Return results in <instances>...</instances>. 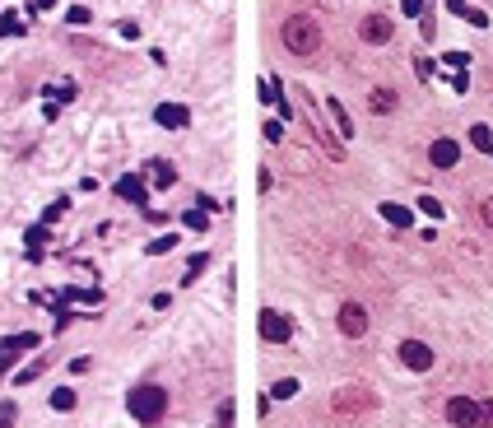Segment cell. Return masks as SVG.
I'll list each match as a JSON object with an SVG mask.
<instances>
[{
	"mask_svg": "<svg viewBox=\"0 0 493 428\" xmlns=\"http://www.w3.org/2000/svg\"><path fill=\"white\" fill-rule=\"evenodd\" d=\"M428 158H433V168H456L461 149H456V140H433V149H428Z\"/></svg>",
	"mask_w": 493,
	"mask_h": 428,
	"instance_id": "obj_10",
	"label": "cell"
},
{
	"mask_svg": "<svg viewBox=\"0 0 493 428\" xmlns=\"http://www.w3.org/2000/svg\"><path fill=\"white\" fill-rule=\"evenodd\" d=\"M66 205H70V201H57V205H52V210H47V214H42V219H47V224H57L61 214H66Z\"/></svg>",
	"mask_w": 493,
	"mask_h": 428,
	"instance_id": "obj_32",
	"label": "cell"
},
{
	"mask_svg": "<svg viewBox=\"0 0 493 428\" xmlns=\"http://www.w3.org/2000/svg\"><path fill=\"white\" fill-rule=\"evenodd\" d=\"M396 102H400V98H396V89H386V84H381V89H372V93H368V107H372V112H377V117L396 112Z\"/></svg>",
	"mask_w": 493,
	"mask_h": 428,
	"instance_id": "obj_14",
	"label": "cell"
},
{
	"mask_svg": "<svg viewBox=\"0 0 493 428\" xmlns=\"http://www.w3.org/2000/svg\"><path fill=\"white\" fill-rule=\"evenodd\" d=\"M280 42L289 47L293 57H316L321 52V23L312 14H289L280 23Z\"/></svg>",
	"mask_w": 493,
	"mask_h": 428,
	"instance_id": "obj_1",
	"label": "cell"
},
{
	"mask_svg": "<svg viewBox=\"0 0 493 428\" xmlns=\"http://www.w3.org/2000/svg\"><path fill=\"white\" fill-rule=\"evenodd\" d=\"M335 326H340V335L363 340V335H368V307H363V303H345V307H340V316H335Z\"/></svg>",
	"mask_w": 493,
	"mask_h": 428,
	"instance_id": "obj_4",
	"label": "cell"
},
{
	"mask_svg": "<svg viewBox=\"0 0 493 428\" xmlns=\"http://www.w3.org/2000/svg\"><path fill=\"white\" fill-rule=\"evenodd\" d=\"M182 224H186V228H196V233H205V228H210V219L191 210V214H182Z\"/></svg>",
	"mask_w": 493,
	"mask_h": 428,
	"instance_id": "obj_24",
	"label": "cell"
},
{
	"mask_svg": "<svg viewBox=\"0 0 493 428\" xmlns=\"http://www.w3.org/2000/svg\"><path fill=\"white\" fill-rule=\"evenodd\" d=\"M405 14H424V0H405Z\"/></svg>",
	"mask_w": 493,
	"mask_h": 428,
	"instance_id": "obj_35",
	"label": "cell"
},
{
	"mask_svg": "<svg viewBox=\"0 0 493 428\" xmlns=\"http://www.w3.org/2000/svg\"><path fill=\"white\" fill-rule=\"evenodd\" d=\"M480 428H493V400H484V405H480Z\"/></svg>",
	"mask_w": 493,
	"mask_h": 428,
	"instance_id": "obj_31",
	"label": "cell"
},
{
	"mask_svg": "<svg viewBox=\"0 0 493 428\" xmlns=\"http://www.w3.org/2000/svg\"><path fill=\"white\" fill-rule=\"evenodd\" d=\"M117 196L145 210V177H121V182H117Z\"/></svg>",
	"mask_w": 493,
	"mask_h": 428,
	"instance_id": "obj_12",
	"label": "cell"
},
{
	"mask_svg": "<svg viewBox=\"0 0 493 428\" xmlns=\"http://www.w3.org/2000/svg\"><path fill=\"white\" fill-rule=\"evenodd\" d=\"M419 210H424V214H433V219H442V205H437L433 196H424V201H419Z\"/></svg>",
	"mask_w": 493,
	"mask_h": 428,
	"instance_id": "obj_30",
	"label": "cell"
},
{
	"mask_svg": "<svg viewBox=\"0 0 493 428\" xmlns=\"http://www.w3.org/2000/svg\"><path fill=\"white\" fill-rule=\"evenodd\" d=\"M154 117H158V126H168V131H177V126L191 121V112H186V107H177V102H163Z\"/></svg>",
	"mask_w": 493,
	"mask_h": 428,
	"instance_id": "obj_13",
	"label": "cell"
},
{
	"mask_svg": "<svg viewBox=\"0 0 493 428\" xmlns=\"http://www.w3.org/2000/svg\"><path fill=\"white\" fill-rule=\"evenodd\" d=\"M293 391H298V382H293V377H284V382H275V391H270V400H289Z\"/></svg>",
	"mask_w": 493,
	"mask_h": 428,
	"instance_id": "obj_22",
	"label": "cell"
},
{
	"mask_svg": "<svg viewBox=\"0 0 493 428\" xmlns=\"http://www.w3.org/2000/svg\"><path fill=\"white\" fill-rule=\"evenodd\" d=\"M149 182H154V186H172V182H177V172H172V163L154 158V163H149Z\"/></svg>",
	"mask_w": 493,
	"mask_h": 428,
	"instance_id": "obj_15",
	"label": "cell"
},
{
	"mask_svg": "<svg viewBox=\"0 0 493 428\" xmlns=\"http://www.w3.org/2000/svg\"><path fill=\"white\" fill-rule=\"evenodd\" d=\"M79 405V396L70 391V386H57V391H52V410H61V415H66V410H75Z\"/></svg>",
	"mask_w": 493,
	"mask_h": 428,
	"instance_id": "obj_18",
	"label": "cell"
},
{
	"mask_svg": "<svg viewBox=\"0 0 493 428\" xmlns=\"http://www.w3.org/2000/svg\"><path fill=\"white\" fill-rule=\"evenodd\" d=\"M447 419L456 428H480V405L465 400V396H456V400H447Z\"/></svg>",
	"mask_w": 493,
	"mask_h": 428,
	"instance_id": "obj_9",
	"label": "cell"
},
{
	"mask_svg": "<svg viewBox=\"0 0 493 428\" xmlns=\"http://www.w3.org/2000/svg\"><path fill=\"white\" fill-rule=\"evenodd\" d=\"M293 335V321L284 312H275V307H266L261 312V340H270V345H284V340Z\"/></svg>",
	"mask_w": 493,
	"mask_h": 428,
	"instance_id": "obj_5",
	"label": "cell"
},
{
	"mask_svg": "<svg viewBox=\"0 0 493 428\" xmlns=\"http://www.w3.org/2000/svg\"><path fill=\"white\" fill-rule=\"evenodd\" d=\"M400 363L405 368H415V372H428L433 368V350H428L424 340H405L400 345Z\"/></svg>",
	"mask_w": 493,
	"mask_h": 428,
	"instance_id": "obj_8",
	"label": "cell"
},
{
	"mask_svg": "<svg viewBox=\"0 0 493 428\" xmlns=\"http://www.w3.org/2000/svg\"><path fill=\"white\" fill-rule=\"evenodd\" d=\"M14 33H23V28H19V14H0V37H14Z\"/></svg>",
	"mask_w": 493,
	"mask_h": 428,
	"instance_id": "obj_23",
	"label": "cell"
},
{
	"mask_svg": "<svg viewBox=\"0 0 493 428\" xmlns=\"http://www.w3.org/2000/svg\"><path fill=\"white\" fill-rule=\"evenodd\" d=\"M93 368V359L89 354H79V359H70V372H89Z\"/></svg>",
	"mask_w": 493,
	"mask_h": 428,
	"instance_id": "obj_33",
	"label": "cell"
},
{
	"mask_svg": "<svg viewBox=\"0 0 493 428\" xmlns=\"http://www.w3.org/2000/svg\"><path fill=\"white\" fill-rule=\"evenodd\" d=\"M381 219H386L391 228H410V210H405V205H391V201H386V205H381Z\"/></svg>",
	"mask_w": 493,
	"mask_h": 428,
	"instance_id": "obj_17",
	"label": "cell"
},
{
	"mask_svg": "<svg viewBox=\"0 0 493 428\" xmlns=\"http://www.w3.org/2000/svg\"><path fill=\"white\" fill-rule=\"evenodd\" d=\"M52 5H57V0H37V5H33V10H52Z\"/></svg>",
	"mask_w": 493,
	"mask_h": 428,
	"instance_id": "obj_37",
	"label": "cell"
},
{
	"mask_svg": "<svg viewBox=\"0 0 493 428\" xmlns=\"http://www.w3.org/2000/svg\"><path fill=\"white\" fill-rule=\"evenodd\" d=\"M326 107H331V117H335V131H340V140H349V136H354V121H349V112L340 107L335 98H326Z\"/></svg>",
	"mask_w": 493,
	"mask_h": 428,
	"instance_id": "obj_16",
	"label": "cell"
},
{
	"mask_svg": "<svg viewBox=\"0 0 493 428\" xmlns=\"http://www.w3.org/2000/svg\"><path fill=\"white\" fill-rule=\"evenodd\" d=\"M266 140H270V145H280V140H284V126L280 121H266Z\"/></svg>",
	"mask_w": 493,
	"mask_h": 428,
	"instance_id": "obj_29",
	"label": "cell"
},
{
	"mask_svg": "<svg viewBox=\"0 0 493 428\" xmlns=\"http://www.w3.org/2000/svg\"><path fill=\"white\" fill-rule=\"evenodd\" d=\"M42 372H47V363H28V368H19V372H14V382H19V386H28V382H37Z\"/></svg>",
	"mask_w": 493,
	"mask_h": 428,
	"instance_id": "obj_19",
	"label": "cell"
},
{
	"mask_svg": "<svg viewBox=\"0 0 493 428\" xmlns=\"http://www.w3.org/2000/svg\"><path fill=\"white\" fill-rule=\"evenodd\" d=\"M126 410H131L140 424H158V419L168 415V391H163V386H135Z\"/></svg>",
	"mask_w": 493,
	"mask_h": 428,
	"instance_id": "obj_2",
	"label": "cell"
},
{
	"mask_svg": "<svg viewBox=\"0 0 493 428\" xmlns=\"http://www.w3.org/2000/svg\"><path fill=\"white\" fill-rule=\"evenodd\" d=\"M331 410H335L340 419H363L377 410V396L368 391V386H340L335 396H331Z\"/></svg>",
	"mask_w": 493,
	"mask_h": 428,
	"instance_id": "obj_3",
	"label": "cell"
},
{
	"mask_svg": "<svg viewBox=\"0 0 493 428\" xmlns=\"http://www.w3.org/2000/svg\"><path fill=\"white\" fill-rule=\"evenodd\" d=\"M470 140H475V149L493 154V136H489V126H475V131H470Z\"/></svg>",
	"mask_w": 493,
	"mask_h": 428,
	"instance_id": "obj_20",
	"label": "cell"
},
{
	"mask_svg": "<svg viewBox=\"0 0 493 428\" xmlns=\"http://www.w3.org/2000/svg\"><path fill=\"white\" fill-rule=\"evenodd\" d=\"M33 345H37V335H33V331H23V335L0 340V372H10V368H14V359H19L23 350H33Z\"/></svg>",
	"mask_w": 493,
	"mask_h": 428,
	"instance_id": "obj_6",
	"label": "cell"
},
{
	"mask_svg": "<svg viewBox=\"0 0 493 428\" xmlns=\"http://www.w3.org/2000/svg\"><path fill=\"white\" fill-rule=\"evenodd\" d=\"M447 10L451 14H465V0H447Z\"/></svg>",
	"mask_w": 493,
	"mask_h": 428,
	"instance_id": "obj_36",
	"label": "cell"
},
{
	"mask_svg": "<svg viewBox=\"0 0 493 428\" xmlns=\"http://www.w3.org/2000/svg\"><path fill=\"white\" fill-rule=\"evenodd\" d=\"M14 419H19V405H14V400H0V428H14Z\"/></svg>",
	"mask_w": 493,
	"mask_h": 428,
	"instance_id": "obj_21",
	"label": "cell"
},
{
	"mask_svg": "<svg viewBox=\"0 0 493 428\" xmlns=\"http://www.w3.org/2000/svg\"><path fill=\"white\" fill-rule=\"evenodd\" d=\"M391 19H386V14H368V19L359 23V37L363 42H372V47H381V42H391Z\"/></svg>",
	"mask_w": 493,
	"mask_h": 428,
	"instance_id": "obj_7",
	"label": "cell"
},
{
	"mask_svg": "<svg viewBox=\"0 0 493 428\" xmlns=\"http://www.w3.org/2000/svg\"><path fill=\"white\" fill-rule=\"evenodd\" d=\"M480 219H484V228H493V196L480 201Z\"/></svg>",
	"mask_w": 493,
	"mask_h": 428,
	"instance_id": "obj_28",
	"label": "cell"
},
{
	"mask_svg": "<svg viewBox=\"0 0 493 428\" xmlns=\"http://www.w3.org/2000/svg\"><path fill=\"white\" fill-rule=\"evenodd\" d=\"M214 424H219V428H233V400H224V405H219V419H214Z\"/></svg>",
	"mask_w": 493,
	"mask_h": 428,
	"instance_id": "obj_26",
	"label": "cell"
},
{
	"mask_svg": "<svg viewBox=\"0 0 493 428\" xmlns=\"http://www.w3.org/2000/svg\"><path fill=\"white\" fill-rule=\"evenodd\" d=\"M89 19H93V14L84 10V5H75V10H70V23H89Z\"/></svg>",
	"mask_w": 493,
	"mask_h": 428,
	"instance_id": "obj_34",
	"label": "cell"
},
{
	"mask_svg": "<svg viewBox=\"0 0 493 428\" xmlns=\"http://www.w3.org/2000/svg\"><path fill=\"white\" fill-rule=\"evenodd\" d=\"M172 242H177V237H158V242H149V256H163V251H172Z\"/></svg>",
	"mask_w": 493,
	"mask_h": 428,
	"instance_id": "obj_27",
	"label": "cell"
},
{
	"mask_svg": "<svg viewBox=\"0 0 493 428\" xmlns=\"http://www.w3.org/2000/svg\"><path fill=\"white\" fill-rule=\"evenodd\" d=\"M312 136H316V145H321V154L331 158V163H340V158H345V145H340V140L331 136L326 126H316V121H312Z\"/></svg>",
	"mask_w": 493,
	"mask_h": 428,
	"instance_id": "obj_11",
	"label": "cell"
},
{
	"mask_svg": "<svg viewBox=\"0 0 493 428\" xmlns=\"http://www.w3.org/2000/svg\"><path fill=\"white\" fill-rule=\"evenodd\" d=\"M205 266H210V256H205V251H201V256L191 261V271H186V280H182V284H191V280H196V275H201V271H205Z\"/></svg>",
	"mask_w": 493,
	"mask_h": 428,
	"instance_id": "obj_25",
	"label": "cell"
}]
</instances>
